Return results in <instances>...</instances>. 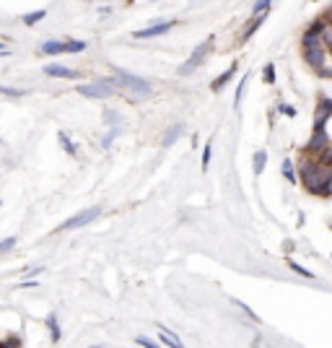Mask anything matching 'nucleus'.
I'll return each instance as SVG.
<instances>
[{"instance_id": "1", "label": "nucleus", "mask_w": 332, "mask_h": 348, "mask_svg": "<svg viewBox=\"0 0 332 348\" xmlns=\"http://www.w3.org/2000/svg\"><path fill=\"white\" fill-rule=\"evenodd\" d=\"M112 81H114V86H122V91H125L127 96H130V102H140V99L153 96V88H151L148 81L138 78V76H133V73L117 70Z\"/></svg>"}, {"instance_id": "2", "label": "nucleus", "mask_w": 332, "mask_h": 348, "mask_svg": "<svg viewBox=\"0 0 332 348\" xmlns=\"http://www.w3.org/2000/svg\"><path fill=\"white\" fill-rule=\"evenodd\" d=\"M78 94L88 96V99H109V96L117 94V88H114V81L107 78V81H94V84L78 86Z\"/></svg>"}, {"instance_id": "3", "label": "nucleus", "mask_w": 332, "mask_h": 348, "mask_svg": "<svg viewBox=\"0 0 332 348\" xmlns=\"http://www.w3.org/2000/svg\"><path fill=\"white\" fill-rule=\"evenodd\" d=\"M210 47H213V39H210V36H208L205 42H202V44H197V47L192 50V55H190L187 60H184V65H179V70H177L179 76H190L192 70H197V65H202V60L208 58Z\"/></svg>"}, {"instance_id": "4", "label": "nucleus", "mask_w": 332, "mask_h": 348, "mask_svg": "<svg viewBox=\"0 0 332 348\" xmlns=\"http://www.w3.org/2000/svg\"><path fill=\"white\" fill-rule=\"evenodd\" d=\"M101 213V208L94 205V208H86V210H81V213H76L73 218H68L65 224H60L57 226V232H73V229H81V226H88L91 221H96Z\"/></svg>"}, {"instance_id": "5", "label": "nucleus", "mask_w": 332, "mask_h": 348, "mask_svg": "<svg viewBox=\"0 0 332 348\" xmlns=\"http://www.w3.org/2000/svg\"><path fill=\"white\" fill-rule=\"evenodd\" d=\"M304 60L306 65H311L317 73L325 76V65H327V47L319 44V47H304Z\"/></svg>"}, {"instance_id": "6", "label": "nucleus", "mask_w": 332, "mask_h": 348, "mask_svg": "<svg viewBox=\"0 0 332 348\" xmlns=\"http://www.w3.org/2000/svg\"><path fill=\"white\" fill-rule=\"evenodd\" d=\"M330 145V135H327V127L325 125H314V133H311V138L306 143V153H314V156H319L322 151H325Z\"/></svg>"}, {"instance_id": "7", "label": "nucleus", "mask_w": 332, "mask_h": 348, "mask_svg": "<svg viewBox=\"0 0 332 348\" xmlns=\"http://www.w3.org/2000/svg\"><path fill=\"white\" fill-rule=\"evenodd\" d=\"M174 24H177V21H156L153 26H145V29L135 31L133 36H135V39H153V36H161L166 31H171Z\"/></svg>"}, {"instance_id": "8", "label": "nucleus", "mask_w": 332, "mask_h": 348, "mask_svg": "<svg viewBox=\"0 0 332 348\" xmlns=\"http://www.w3.org/2000/svg\"><path fill=\"white\" fill-rule=\"evenodd\" d=\"M44 73L50 78H78L81 73L73 70V68H65V65H44Z\"/></svg>"}, {"instance_id": "9", "label": "nucleus", "mask_w": 332, "mask_h": 348, "mask_svg": "<svg viewBox=\"0 0 332 348\" xmlns=\"http://www.w3.org/2000/svg\"><path fill=\"white\" fill-rule=\"evenodd\" d=\"M332 117V99H319L317 115H314V125H327V120Z\"/></svg>"}, {"instance_id": "10", "label": "nucleus", "mask_w": 332, "mask_h": 348, "mask_svg": "<svg viewBox=\"0 0 332 348\" xmlns=\"http://www.w3.org/2000/svg\"><path fill=\"white\" fill-rule=\"evenodd\" d=\"M236 70H239V62H234V65H228V70H223L218 78H213V84H210V88H213L216 94H218V91L223 88V86L228 84V81H231V78L236 76Z\"/></svg>"}, {"instance_id": "11", "label": "nucleus", "mask_w": 332, "mask_h": 348, "mask_svg": "<svg viewBox=\"0 0 332 348\" xmlns=\"http://www.w3.org/2000/svg\"><path fill=\"white\" fill-rule=\"evenodd\" d=\"M265 18H267V13H257V16H252V21L247 24V29H244V34H242V42H247L249 36H252L257 29H260V26L265 24Z\"/></svg>"}, {"instance_id": "12", "label": "nucleus", "mask_w": 332, "mask_h": 348, "mask_svg": "<svg viewBox=\"0 0 332 348\" xmlns=\"http://www.w3.org/2000/svg\"><path fill=\"white\" fill-rule=\"evenodd\" d=\"M42 55H65V42H60V39H50V42H44L42 47H39Z\"/></svg>"}, {"instance_id": "13", "label": "nucleus", "mask_w": 332, "mask_h": 348, "mask_svg": "<svg viewBox=\"0 0 332 348\" xmlns=\"http://www.w3.org/2000/svg\"><path fill=\"white\" fill-rule=\"evenodd\" d=\"M159 341H161L164 346H171V348H182V341H179V338L174 335L171 330H166V327H161V338H159Z\"/></svg>"}, {"instance_id": "14", "label": "nucleus", "mask_w": 332, "mask_h": 348, "mask_svg": "<svg viewBox=\"0 0 332 348\" xmlns=\"http://www.w3.org/2000/svg\"><path fill=\"white\" fill-rule=\"evenodd\" d=\"M57 138H60V145L65 148V153H70V156H76V153H78V145L70 141V135L60 130V133H57Z\"/></svg>"}, {"instance_id": "15", "label": "nucleus", "mask_w": 332, "mask_h": 348, "mask_svg": "<svg viewBox=\"0 0 332 348\" xmlns=\"http://www.w3.org/2000/svg\"><path fill=\"white\" fill-rule=\"evenodd\" d=\"M182 133H184V125H174L171 130L164 135V145H174V143L182 138Z\"/></svg>"}, {"instance_id": "16", "label": "nucleus", "mask_w": 332, "mask_h": 348, "mask_svg": "<svg viewBox=\"0 0 332 348\" xmlns=\"http://www.w3.org/2000/svg\"><path fill=\"white\" fill-rule=\"evenodd\" d=\"M119 133H122V125H109V133L104 135V138H101V148H109V145L114 143V138H117Z\"/></svg>"}, {"instance_id": "17", "label": "nucleus", "mask_w": 332, "mask_h": 348, "mask_svg": "<svg viewBox=\"0 0 332 348\" xmlns=\"http://www.w3.org/2000/svg\"><path fill=\"white\" fill-rule=\"evenodd\" d=\"M44 16H47V11H31V13H26L24 18H21V24H26V26H34V24H39V21H44Z\"/></svg>"}, {"instance_id": "18", "label": "nucleus", "mask_w": 332, "mask_h": 348, "mask_svg": "<svg viewBox=\"0 0 332 348\" xmlns=\"http://www.w3.org/2000/svg\"><path fill=\"white\" fill-rule=\"evenodd\" d=\"M283 177L288 179L291 185H296V182H299V177H296V169H293V161H291V159H285V161H283Z\"/></svg>"}, {"instance_id": "19", "label": "nucleus", "mask_w": 332, "mask_h": 348, "mask_svg": "<svg viewBox=\"0 0 332 348\" xmlns=\"http://www.w3.org/2000/svg\"><path fill=\"white\" fill-rule=\"evenodd\" d=\"M83 50H86V42H83V39H70V42H65V52H70V55H81Z\"/></svg>"}, {"instance_id": "20", "label": "nucleus", "mask_w": 332, "mask_h": 348, "mask_svg": "<svg viewBox=\"0 0 332 348\" xmlns=\"http://www.w3.org/2000/svg\"><path fill=\"white\" fill-rule=\"evenodd\" d=\"M267 164V151H257L254 153V174H262Z\"/></svg>"}, {"instance_id": "21", "label": "nucleus", "mask_w": 332, "mask_h": 348, "mask_svg": "<svg viewBox=\"0 0 332 348\" xmlns=\"http://www.w3.org/2000/svg\"><path fill=\"white\" fill-rule=\"evenodd\" d=\"M47 327H50V333H52V341L57 343V341H60V325H57V315H50V317H47Z\"/></svg>"}, {"instance_id": "22", "label": "nucleus", "mask_w": 332, "mask_h": 348, "mask_svg": "<svg viewBox=\"0 0 332 348\" xmlns=\"http://www.w3.org/2000/svg\"><path fill=\"white\" fill-rule=\"evenodd\" d=\"M262 81H265L267 86L275 84V65H273V62H267V65L262 68Z\"/></svg>"}, {"instance_id": "23", "label": "nucleus", "mask_w": 332, "mask_h": 348, "mask_svg": "<svg viewBox=\"0 0 332 348\" xmlns=\"http://www.w3.org/2000/svg\"><path fill=\"white\" fill-rule=\"evenodd\" d=\"M270 5H273V0H257V3L252 5V16H257V13H267V11H270Z\"/></svg>"}, {"instance_id": "24", "label": "nucleus", "mask_w": 332, "mask_h": 348, "mask_svg": "<svg viewBox=\"0 0 332 348\" xmlns=\"http://www.w3.org/2000/svg\"><path fill=\"white\" fill-rule=\"evenodd\" d=\"M288 268H291L293 273H299V276H304V278H314V273H309L306 268H301V265L293 262V260H288Z\"/></svg>"}, {"instance_id": "25", "label": "nucleus", "mask_w": 332, "mask_h": 348, "mask_svg": "<svg viewBox=\"0 0 332 348\" xmlns=\"http://www.w3.org/2000/svg\"><path fill=\"white\" fill-rule=\"evenodd\" d=\"M210 159H213V145H205V148H202V169L208 172V167H210Z\"/></svg>"}, {"instance_id": "26", "label": "nucleus", "mask_w": 332, "mask_h": 348, "mask_svg": "<svg viewBox=\"0 0 332 348\" xmlns=\"http://www.w3.org/2000/svg\"><path fill=\"white\" fill-rule=\"evenodd\" d=\"M16 247V236H8V239L0 242V255H5V252H11Z\"/></svg>"}, {"instance_id": "27", "label": "nucleus", "mask_w": 332, "mask_h": 348, "mask_svg": "<svg viewBox=\"0 0 332 348\" xmlns=\"http://www.w3.org/2000/svg\"><path fill=\"white\" fill-rule=\"evenodd\" d=\"M0 94H3V96H13V99H18V96H24V91H21V88H11V86H0Z\"/></svg>"}, {"instance_id": "28", "label": "nucleus", "mask_w": 332, "mask_h": 348, "mask_svg": "<svg viewBox=\"0 0 332 348\" xmlns=\"http://www.w3.org/2000/svg\"><path fill=\"white\" fill-rule=\"evenodd\" d=\"M104 122H109V125H119V122H122V117H119L117 112H112V109H107V112H104Z\"/></svg>"}, {"instance_id": "29", "label": "nucleus", "mask_w": 332, "mask_h": 348, "mask_svg": "<svg viewBox=\"0 0 332 348\" xmlns=\"http://www.w3.org/2000/svg\"><path fill=\"white\" fill-rule=\"evenodd\" d=\"M247 81H249V76H244V78H242V84H239V88H236V96H234V104H236V107L242 104V96H244V86H247Z\"/></svg>"}, {"instance_id": "30", "label": "nucleus", "mask_w": 332, "mask_h": 348, "mask_svg": "<svg viewBox=\"0 0 332 348\" xmlns=\"http://www.w3.org/2000/svg\"><path fill=\"white\" fill-rule=\"evenodd\" d=\"M135 343H138V346H145V348H153V346H156V341H151V338H143V335H138Z\"/></svg>"}, {"instance_id": "31", "label": "nucleus", "mask_w": 332, "mask_h": 348, "mask_svg": "<svg viewBox=\"0 0 332 348\" xmlns=\"http://www.w3.org/2000/svg\"><path fill=\"white\" fill-rule=\"evenodd\" d=\"M280 112H283L285 117H296V109H293L291 104H280Z\"/></svg>"}, {"instance_id": "32", "label": "nucleus", "mask_w": 332, "mask_h": 348, "mask_svg": "<svg viewBox=\"0 0 332 348\" xmlns=\"http://www.w3.org/2000/svg\"><path fill=\"white\" fill-rule=\"evenodd\" d=\"M236 307H239V309H244V312H247V315H249V317H252V319H254V322H257V315H254V312H252V309H249V307L244 304V301H236Z\"/></svg>"}, {"instance_id": "33", "label": "nucleus", "mask_w": 332, "mask_h": 348, "mask_svg": "<svg viewBox=\"0 0 332 348\" xmlns=\"http://www.w3.org/2000/svg\"><path fill=\"white\" fill-rule=\"evenodd\" d=\"M0 55H8V50H5V44H0Z\"/></svg>"}, {"instance_id": "34", "label": "nucleus", "mask_w": 332, "mask_h": 348, "mask_svg": "<svg viewBox=\"0 0 332 348\" xmlns=\"http://www.w3.org/2000/svg\"><path fill=\"white\" fill-rule=\"evenodd\" d=\"M327 18H332V11H330V13H327Z\"/></svg>"}, {"instance_id": "35", "label": "nucleus", "mask_w": 332, "mask_h": 348, "mask_svg": "<svg viewBox=\"0 0 332 348\" xmlns=\"http://www.w3.org/2000/svg\"><path fill=\"white\" fill-rule=\"evenodd\" d=\"M311 3H317V0H311Z\"/></svg>"}]
</instances>
